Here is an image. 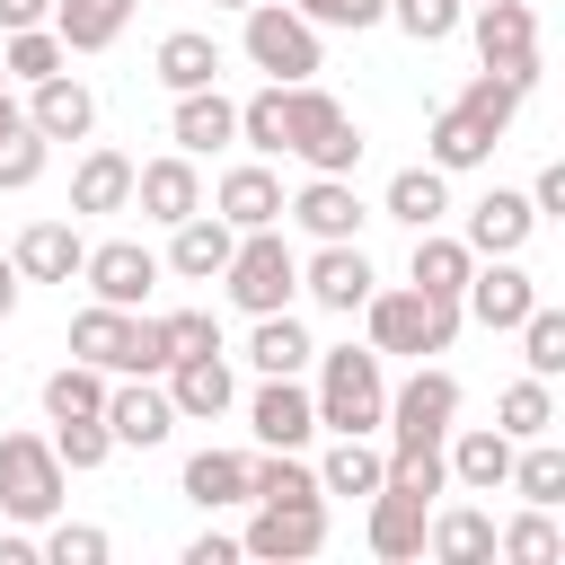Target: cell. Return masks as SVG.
<instances>
[{
	"label": "cell",
	"mask_w": 565,
	"mask_h": 565,
	"mask_svg": "<svg viewBox=\"0 0 565 565\" xmlns=\"http://www.w3.org/2000/svg\"><path fill=\"white\" fill-rule=\"evenodd\" d=\"M309 371H318V388H309L318 433H380V415H388V353L327 344V353H309Z\"/></svg>",
	"instance_id": "cell-1"
},
{
	"label": "cell",
	"mask_w": 565,
	"mask_h": 565,
	"mask_svg": "<svg viewBox=\"0 0 565 565\" xmlns=\"http://www.w3.org/2000/svg\"><path fill=\"white\" fill-rule=\"evenodd\" d=\"M282 97H291V141H282V150H291L309 177H353L371 141H362V124L344 115V97L318 88V79H291Z\"/></svg>",
	"instance_id": "cell-2"
},
{
	"label": "cell",
	"mask_w": 565,
	"mask_h": 565,
	"mask_svg": "<svg viewBox=\"0 0 565 565\" xmlns=\"http://www.w3.org/2000/svg\"><path fill=\"white\" fill-rule=\"evenodd\" d=\"M450 335H459V300H433V291H415V282H397V291H380L371 282V300H362V344L371 353H450Z\"/></svg>",
	"instance_id": "cell-3"
},
{
	"label": "cell",
	"mask_w": 565,
	"mask_h": 565,
	"mask_svg": "<svg viewBox=\"0 0 565 565\" xmlns=\"http://www.w3.org/2000/svg\"><path fill=\"white\" fill-rule=\"evenodd\" d=\"M221 291H230V309H247V318L300 300V256H291L282 221H274V230H238V247H230V265H221Z\"/></svg>",
	"instance_id": "cell-4"
},
{
	"label": "cell",
	"mask_w": 565,
	"mask_h": 565,
	"mask_svg": "<svg viewBox=\"0 0 565 565\" xmlns=\"http://www.w3.org/2000/svg\"><path fill=\"white\" fill-rule=\"evenodd\" d=\"M62 486L71 468L53 459V433H0V512L18 530H44L62 512Z\"/></svg>",
	"instance_id": "cell-5"
},
{
	"label": "cell",
	"mask_w": 565,
	"mask_h": 565,
	"mask_svg": "<svg viewBox=\"0 0 565 565\" xmlns=\"http://www.w3.org/2000/svg\"><path fill=\"white\" fill-rule=\"evenodd\" d=\"M238 53L265 71V79H318V26L291 9V0H247L238 9Z\"/></svg>",
	"instance_id": "cell-6"
},
{
	"label": "cell",
	"mask_w": 565,
	"mask_h": 565,
	"mask_svg": "<svg viewBox=\"0 0 565 565\" xmlns=\"http://www.w3.org/2000/svg\"><path fill=\"white\" fill-rule=\"evenodd\" d=\"M450 424H459V380H450L441 362H415V380H397V388H388V415H380L388 450L450 441Z\"/></svg>",
	"instance_id": "cell-7"
},
{
	"label": "cell",
	"mask_w": 565,
	"mask_h": 565,
	"mask_svg": "<svg viewBox=\"0 0 565 565\" xmlns=\"http://www.w3.org/2000/svg\"><path fill=\"white\" fill-rule=\"evenodd\" d=\"M327 547V494H282V503H247V530H238V556H265V565H300Z\"/></svg>",
	"instance_id": "cell-8"
},
{
	"label": "cell",
	"mask_w": 565,
	"mask_h": 565,
	"mask_svg": "<svg viewBox=\"0 0 565 565\" xmlns=\"http://www.w3.org/2000/svg\"><path fill=\"white\" fill-rule=\"evenodd\" d=\"M459 26L477 35V62H486V71L539 88V9H530V0H477Z\"/></svg>",
	"instance_id": "cell-9"
},
{
	"label": "cell",
	"mask_w": 565,
	"mask_h": 565,
	"mask_svg": "<svg viewBox=\"0 0 565 565\" xmlns=\"http://www.w3.org/2000/svg\"><path fill=\"white\" fill-rule=\"evenodd\" d=\"M539 300H547V291L530 282V265H521V256H477V265H468V282H459V318H477V327H494V335H512Z\"/></svg>",
	"instance_id": "cell-10"
},
{
	"label": "cell",
	"mask_w": 565,
	"mask_h": 565,
	"mask_svg": "<svg viewBox=\"0 0 565 565\" xmlns=\"http://www.w3.org/2000/svg\"><path fill=\"white\" fill-rule=\"evenodd\" d=\"M159 256L141 247V238H97L88 256H79V282H88V300H106V309H141L150 291H159Z\"/></svg>",
	"instance_id": "cell-11"
},
{
	"label": "cell",
	"mask_w": 565,
	"mask_h": 565,
	"mask_svg": "<svg viewBox=\"0 0 565 565\" xmlns=\"http://www.w3.org/2000/svg\"><path fill=\"white\" fill-rule=\"evenodd\" d=\"M371 256H362V238H318V256H300V291L327 309V318H353L362 300H371Z\"/></svg>",
	"instance_id": "cell-12"
},
{
	"label": "cell",
	"mask_w": 565,
	"mask_h": 565,
	"mask_svg": "<svg viewBox=\"0 0 565 565\" xmlns=\"http://www.w3.org/2000/svg\"><path fill=\"white\" fill-rule=\"evenodd\" d=\"M106 433H115V450H159L168 433H177V406H168V388L159 380H141V371H124V380H106Z\"/></svg>",
	"instance_id": "cell-13"
},
{
	"label": "cell",
	"mask_w": 565,
	"mask_h": 565,
	"mask_svg": "<svg viewBox=\"0 0 565 565\" xmlns=\"http://www.w3.org/2000/svg\"><path fill=\"white\" fill-rule=\"evenodd\" d=\"M159 388H168V406H177V424H221V415L238 406V380H230V353H177V362L159 371Z\"/></svg>",
	"instance_id": "cell-14"
},
{
	"label": "cell",
	"mask_w": 565,
	"mask_h": 565,
	"mask_svg": "<svg viewBox=\"0 0 565 565\" xmlns=\"http://www.w3.org/2000/svg\"><path fill=\"white\" fill-rule=\"evenodd\" d=\"M247 433H256V450H309L318 441V406H309V388L300 380H256V397H247Z\"/></svg>",
	"instance_id": "cell-15"
},
{
	"label": "cell",
	"mask_w": 565,
	"mask_h": 565,
	"mask_svg": "<svg viewBox=\"0 0 565 565\" xmlns=\"http://www.w3.org/2000/svg\"><path fill=\"white\" fill-rule=\"evenodd\" d=\"M132 212H141V221H159V230H177L185 212H203V168H194L185 150L141 159V168H132Z\"/></svg>",
	"instance_id": "cell-16"
},
{
	"label": "cell",
	"mask_w": 565,
	"mask_h": 565,
	"mask_svg": "<svg viewBox=\"0 0 565 565\" xmlns=\"http://www.w3.org/2000/svg\"><path fill=\"white\" fill-rule=\"evenodd\" d=\"M494 150H503V124H486V115L459 106V97H450V106L433 115V132H424V159H433L441 177H468V168H486Z\"/></svg>",
	"instance_id": "cell-17"
},
{
	"label": "cell",
	"mask_w": 565,
	"mask_h": 565,
	"mask_svg": "<svg viewBox=\"0 0 565 565\" xmlns=\"http://www.w3.org/2000/svg\"><path fill=\"white\" fill-rule=\"evenodd\" d=\"M530 230H539V212H530V194H512V185H486V194L468 203V221H459L468 256H521Z\"/></svg>",
	"instance_id": "cell-18"
},
{
	"label": "cell",
	"mask_w": 565,
	"mask_h": 565,
	"mask_svg": "<svg viewBox=\"0 0 565 565\" xmlns=\"http://www.w3.org/2000/svg\"><path fill=\"white\" fill-rule=\"evenodd\" d=\"M168 141H177L185 159L230 150V141H238V97H221V79H212V88H185V97L168 106Z\"/></svg>",
	"instance_id": "cell-19"
},
{
	"label": "cell",
	"mask_w": 565,
	"mask_h": 565,
	"mask_svg": "<svg viewBox=\"0 0 565 565\" xmlns=\"http://www.w3.org/2000/svg\"><path fill=\"white\" fill-rule=\"evenodd\" d=\"M441 459H450V486H459V494H503V477H512V433H494V424H450Z\"/></svg>",
	"instance_id": "cell-20"
},
{
	"label": "cell",
	"mask_w": 565,
	"mask_h": 565,
	"mask_svg": "<svg viewBox=\"0 0 565 565\" xmlns=\"http://www.w3.org/2000/svg\"><path fill=\"white\" fill-rule=\"evenodd\" d=\"M26 124H35L44 141H88V132H97V88L71 79V71H53V79L26 88Z\"/></svg>",
	"instance_id": "cell-21"
},
{
	"label": "cell",
	"mask_w": 565,
	"mask_h": 565,
	"mask_svg": "<svg viewBox=\"0 0 565 565\" xmlns=\"http://www.w3.org/2000/svg\"><path fill=\"white\" fill-rule=\"evenodd\" d=\"M212 212H221L230 230H274V221H282V177H274L265 159H238V168H221Z\"/></svg>",
	"instance_id": "cell-22"
},
{
	"label": "cell",
	"mask_w": 565,
	"mask_h": 565,
	"mask_svg": "<svg viewBox=\"0 0 565 565\" xmlns=\"http://www.w3.org/2000/svg\"><path fill=\"white\" fill-rule=\"evenodd\" d=\"M282 221H300L309 238H362V221H371V203L353 194V177H309L291 203H282Z\"/></svg>",
	"instance_id": "cell-23"
},
{
	"label": "cell",
	"mask_w": 565,
	"mask_h": 565,
	"mask_svg": "<svg viewBox=\"0 0 565 565\" xmlns=\"http://www.w3.org/2000/svg\"><path fill=\"white\" fill-rule=\"evenodd\" d=\"M79 256H88L79 221H26V230H18V247H9L18 282H79Z\"/></svg>",
	"instance_id": "cell-24"
},
{
	"label": "cell",
	"mask_w": 565,
	"mask_h": 565,
	"mask_svg": "<svg viewBox=\"0 0 565 565\" xmlns=\"http://www.w3.org/2000/svg\"><path fill=\"white\" fill-rule=\"evenodd\" d=\"M230 247H238V230L221 221V212H185L177 230H168V274L177 282H221V265H230Z\"/></svg>",
	"instance_id": "cell-25"
},
{
	"label": "cell",
	"mask_w": 565,
	"mask_h": 565,
	"mask_svg": "<svg viewBox=\"0 0 565 565\" xmlns=\"http://www.w3.org/2000/svg\"><path fill=\"white\" fill-rule=\"evenodd\" d=\"M150 79H159L168 97L212 88V79H221V35H212V26H168L159 53H150Z\"/></svg>",
	"instance_id": "cell-26"
},
{
	"label": "cell",
	"mask_w": 565,
	"mask_h": 565,
	"mask_svg": "<svg viewBox=\"0 0 565 565\" xmlns=\"http://www.w3.org/2000/svg\"><path fill=\"white\" fill-rule=\"evenodd\" d=\"M424 521H433V503H424V494H397V486H380V494H371V521H362V539H371V556L406 565V556H424Z\"/></svg>",
	"instance_id": "cell-27"
},
{
	"label": "cell",
	"mask_w": 565,
	"mask_h": 565,
	"mask_svg": "<svg viewBox=\"0 0 565 565\" xmlns=\"http://www.w3.org/2000/svg\"><path fill=\"white\" fill-rule=\"evenodd\" d=\"M132 318H141V309H106V300H88V309L71 318V353L97 362L106 380H124V371H132Z\"/></svg>",
	"instance_id": "cell-28"
},
{
	"label": "cell",
	"mask_w": 565,
	"mask_h": 565,
	"mask_svg": "<svg viewBox=\"0 0 565 565\" xmlns=\"http://www.w3.org/2000/svg\"><path fill=\"white\" fill-rule=\"evenodd\" d=\"M468 265H477V256H468V238L433 221V230H415V256H406V282H415V291H433V300H459V282H468Z\"/></svg>",
	"instance_id": "cell-29"
},
{
	"label": "cell",
	"mask_w": 565,
	"mask_h": 565,
	"mask_svg": "<svg viewBox=\"0 0 565 565\" xmlns=\"http://www.w3.org/2000/svg\"><path fill=\"white\" fill-rule=\"evenodd\" d=\"M380 477H388V450L371 441V433H335L327 441V459H318V494H380Z\"/></svg>",
	"instance_id": "cell-30"
},
{
	"label": "cell",
	"mask_w": 565,
	"mask_h": 565,
	"mask_svg": "<svg viewBox=\"0 0 565 565\" xmlns=\"http://www.w3.org/2000/svg\"><path fill=\"white\" fill-rule=\"evenodd\" d=\"M177 494L194 512H238L247 503V450H194L185 477H177Z\"/></svg>",
	"instance_id": "cell-31"
},
{
	"label": "cell",
	"mask_w": 565,
	"mask_h": 565,
	"mask_svg": "<svg viewBox=\"0 0 565 565\" xmlns=\"http://www.w3.org/2000/svg\"><path fill=\"white\" fill-rule=\"evenodd\" d=\"M71 212H132V159L124 150H79V168H71Z\"/></svg>",
	"instance_id": "cell-32"
},
{
	"label": "cell",
	"mask_w": 565,
	"mask_h": 565,
	"mask_svg": "<svg viewBox=\"0 0 565 565\" xmlns=\"http://www.w3.org/2000/svg\"><path fill=\"white\" fill-rule=\"evenodd\" d=\"M424 556H441V565H477V556H494V512H477V503H441V512L424 521Z\"/></svg>",
	"instance_id": "cell-33"
},
{
	"label": "cell",
	"mask_w": 565,
	"mask_h": 565,
	"mask_svg": "<svg viewBox=\"0 0 565 565\" xmlns=\"http://www.w3.org/2000/svg\"><path fill=\"white\" fill-rule=\"evenodd\" d=\"M132 9L141 0H53V35H62V53H106L132 26Z\"/></svg>",
	"instance_id": "cell-34"
},
{
	"label": "cell",
	"mask_w": 565,
	"mask_h": 565,
	"mask_svg": "<svg viewBox=\"0 0 565 565\" xmlns=\"http://www.w3.org/2000/svg\"><path fill=\"white\" fill-rule=\"evenodd\" d=\"M309 353H318V344H309V327H300L291 309H265V318H256V335H247L256 380H274V371H282V380H300V371H309Z\"/></svg>",
	"instance_id": "cell-35"
},
{
	"label": "cell",
	"mask_w": 565,
	"mask_h": 565,
	"mask_svg": "<svg viewBox=\"0 0 565 565\" xmlns=\"http://www.w3.org/2000/svg\"><path fill=\"white\" fill-rule=\"evenodd\" d=\"M503 494H521V503H539V512L565 503V450H556V433L512 441V477H503Z\"/></svg>",
	"instance_id": "cell-36"
},
{
	"label": "cell",
	"mask_w": 565,
	"mask_h": 565,
	"mask_svg": "<svg viewBox=\"0 0 565 565\" xmlns=\"http://www.w3.org/2000/svg\"><path fill=\"white\" fill-rule=\"evenodd\" d=\"M380 212H388V221H406V230H433V221L450 212V177H441L433 159H424V168H397V177H388V194H380Z\"/></svg>",
	"instance_id": "cell-37"
},
{
	"label": "cell",
	"mask_w": 565,
	"mask_h": 565,
	"mask_svg": "<svg viewBox=\"0 0 565 565\" xmlns=\"http://www.w3.org/2000/svg\"><path fill=\"white\" fill-rule=\"evenodd\" d=\"M291 79H265L256 97H238V141H247V159H282V141H291V97H282Z\"/></svg>",
	"instance_id": "cell-38"
},
{
	"label": "cell",
	"mask_w": 565,
	"mask_h": 565,
	"mask_svg": "<svg viewBox=\"0 0 565 565\" xmlns=\"http://www.w3.org/2000/svg\"><path fill=\"white\" fill-rule=\"evenodd\" d=\"M494 433H512V441H539V433H556V380H512L503 397H494Z\"/></svg>",
	"instance_id": "cell-39"
},
{
	"label": "cell",
	"mask_w": 565,
	"mask_h": 565,
	"mask_svg": "<svg viewBox=\"0 0 565 565\" xmlns=\"http://www.w3.org/2000/svg\"><path fill=\"white\" fill-rule=\"evenodd\" d=\"M0 71H9V88H35V79L71 71V53L53 26H18V35H0Z\"/></svg>",
	"instance_id": "cell-40"
},
{
	"label": "cell",
	"mask_w": 565,
	"mask_h": 565,
	"mask_svg": "<svg viewBox=\"0 0 565 565\" xmlns=\"http://www.w3.org/2000/svg\"><path fill=\"white\" fill-rule=\"evenodd\" d=\"M512 335H521V371H530V380H565V309H556V300H539Z\"/></svg>",
	"instance_id": "cell-41"
},
{
	"label": "cell",
	"mask_w": 565,
	"mask_h": 565,
	"mask_svg": "<svg viewBox=\"0 0 565 565\" xmlns=\"http://www.w3.org/2000/svg\"><path fill=\"white\" fill-rule=\"evenodd\" d=\"M494 556H512V565H556V556H565V539H556V512L521 503V512L494 530Z\"/></svg>",
	"instance_id": "cell-42"
},
{
	"label": "cell",
	"mask_w": 565,
	"mask_h": 565,
	"mask_svg": "<svg viewBox=\"0 0 565 565\" xmlns=\"http://www.w3.org/2000/svg\"><path fill=\"white\" fill-rule=\"evenodd\" d=\"M97 406H106V371H97V362L71 353L62 371H44V415H53V424H62V415H97Z\"/></svg>",
	"instance_id": "cell-43"
},
{
	"label": "cell",
	"mask_w": 565,
	"mask_h": 565,
	"mask_svg": "<svg viewBox=\"0 0 565 565\" xmlns=\"http://www.w3.org/2000/svg\"><path fill=\"white\" fill-rule=\"evenodd\" d=\"M53 459H62L71 477L106 468V459H115V433H106V415H62V424H53Z\"/></svg>",
	"instance_id": "cell-44"
},
{
	"label": "cell",
	"mask_w": 565,
	"mask_h": 565,
	"mask_svg": "<svg viewBox=\"0 0 565 565\" xmlns=\"http://www.w3.org/2000/svg\"><path fill=\"white\" fill-rule=\"evenodd\" d=\"M380 486H397V494H424V503H441V494H450V459H441V441L388 450V477H380Z\"/></svg>",
	"instance_id": "cell-45"
},
{
	"label": "cell",
	"mask_w": 565,
	"mask_h": 565,
	"mask_svg": "<svg viewBox=\"0 0 565 565\" xmlns=\"http://www.w3.org/2000/svg\"><path fill=\"white\" fill-rule=\"evenodd\" d=\"M35 556H53V565H106V556H115V539H106L97 521H62V512H53Z\"/></svg>",
	"instance_id": "cell-46"
},
{
	"label": "cell",
	"mask_w": 565,
	"mask_h": 565,
	"mask_svg": "<svg viewBox=\"0 0 565 565\" xmlns=\"http://www.w3.org/2000/svg\"><path fill=\"white\" fill-rule=\"evenodd\" d=\"M459 18H468V0H388V26L415 35V44H450Z\"/></svg>",
	"instance_id": "cell-47"
},
{
	"label": "cell",
	"mask_w": 565,
	"mask_h": 565,
	"mask_svg": "<svg viewBox=\"0 0 565 565\" xmlns=\"http://www.w3.org/2000/svg\"><path fill=\"white\" fill-rule=\"evenodd\" d=\"M44 159H53V141H44L35 124H18V132H0V194H26V185L44 177Z\"/></svg>",
	"instance_id": "cell-48"
},
{
	"label": "cell",
	"mask_w": 565,
	"mask_h": 565,
	"mask_svg": "<svg viewBox=\"0 0 565 565\" xmlns=\"http://www.w3.org/2000/svg\"><path fill=\"white\" fill-rule=\"evenodd\" d=\"M521 97H530V88H521V79H503V71H477V79L459 88V106H477V115H486V124H503V132H512Z\"/></svg>",
	"instance_id": "cell-49"
},
{
	"label": "cell",
	"mask_w": 565,
	"mask_h": 565,
	"mask_svg": "<svg viewBox=\"0 0 565 565\" xmlns=\"http://www.w3.org/2000/svg\"><path fill=\"white\" fill-rule=\"evenodd\" d=\"M159 335H168V362H177V353H221V318H212V309H168Z\"/></svg>",
	"instance_id": "cell-50"
},
{
	"label": "cell",
	"mask_w": 565,
	"mask_h": 565,
	"mask_svg": "<svg viewBox=\"0 0 565 565\" xmlns=\"http://www.w3.org/2000/svg\"><path fill=\"white\" fill-rule=\"evenodd\" d=\"M530 212H539V221H565V159H547V168L530 177Z\"/></svg>",
	"instance_id": "cell-51"
},
{
	"label": "cell",
	"mask_w": 565,
	"mask_h": 565,
	"mask_svg": "<svg viewBox=\"0 0 565 565\" xmlns=\"http://www.w3.org/2000/svg\"><path fill=\"white\" fill-rule=\"evenodd\" d=\"M132 371H141V380L168 371V335H159V318H132Z\"/></svg>",
	"instance_id": "cell-52"
},
{
	"label": "cell",
	"mask_w": 565,
	"mask_h": 565,
	"mask_svg": "<svg viewBox=\"0 0 565 565\" xmlns=\"http://www.w3.org/2000/svg\"><path fill=\"white\" fill-rule=\"evenodd\" d=\"M185 565H238V539L230 530H203V539H185Z\"/></svg>",
	"instance_id": "cell-53"
},
{
	"label": "cell",
	"mask_w": 565,
	"mask_h": 565,
	"mask_svg": "<svg viewBox=\"0 0 565 565\" xmlns=\"http://www.w3.org/2000/svg\"><path fill=\"white\" fill-rule=\"evenodd\" d=\"M18 26H53V0H0V35Z\"/></svg>",
	"instance_id": "cell-54"
},
{
	"label": "cell",
	"mask_w": 565,
	"mask_h": 565,
	"mask_svg": "<svg viewBox=\"0 0 565 565\" xmlns=\"http://www.w3.org/2000/svg\"><path fill=\"white\" fill-rule=\"evenodd\" d=\"M0 565H35V539L26 530H0Z\"/></svg>",
	"instance_id": "cell-55"
},
{
	"label": "cell",
	"mask_w": 565,
	"mask_h": 565,
	"mask_svg": "<svg viewBox=\"0 0 565 565\" xmlns=\"http://www.w3.org/2000/svg\"><path fill=\"white\" fill-rule=\"evenodd\" d=\"M380 18H388V0H344V26H353V35H362V26H380Z\"/></svg>",
	"instance_id": "cell-56"
},
{
	"label": "cell",
	"mask_w": 565,
	"mask_h": 565,
	"mask_svg": "<svg viewBox=\"0 0 565 565\" xmlns=\"http://www.w3.org/2000/svg\"><path fill=\"white\" fill-rule=\"evenodd\" d=\"M291 9H300L309 26H344V0H291Z\"/></svg>",
	"instance_id": "cell-57"
},
{
	"label": "cell",
	"mask_w": 565,
	"mask_h": 565,
	"mask_svg": "<svg viewBox=\"0 0 565 565\" xmlns=\"http://www.w3.org/2000/svg\"><path fill=\"white\" fill-rule=\"evenodd\" d=\"M18 291H26V282H18V265H9V256H0V318H9V309H18Z\"/></svg>",
	"instance_id": "cell-58"
},
{
	"label": "cell",
	"mask_w": 565,
	"mask_h": 565,
	"mask_svg": "<svg viewBox=\"0 0 565 565\" xmlns=\"http://www.w3.org/2000/svg\"><path fill=\"white\" fill-rule=\"evenodd\" d=\"M18 124H26V106H18L9 88H0V132H18Z\"/></svg>",
	"instance_id": "cell-59"
},
{
	"label": "cell",
	"mask_w": 565,
	"mask_h": 565,
	"mask_svg": "<svg viewBox=\"0 0 565 565\" xmlns=\"http://www.w3.org/2000/svg\"><path fill=\"white\" fill-rule=\"evenodd\" d=\"M212 9H247V0H212Z\"/></svg>",
	"instance_id": "cell-60"
},
{
	"label": "cell",
	"mask_w": 565,
	"mask_h": 565,
	"mask_svg": "<svg viewBox=\"0 0 565 565\" xmlns=\"http://www.w3.org/2000/svg\"><path fill=\"white\" fill-rule=\"evenodd\" d=\"M0 88H9V71H0Z\"/></svg>",
	"instance_id": "cell-61"
},
{
	"label": "cell",
	"mask_w": 565,
	"mask_h": 565,
	"mask_svg": "<svg viewBox=\"0 0 565 565\" xmlns=\"http://www.w3.org/2000/svg\"><path fill=\"white\" fill-rule=\"evenodd\" d=\"M468 9H477V0H468Z\"/></svg>",
	"instance_id": "cell-62"
}]
</instances>
